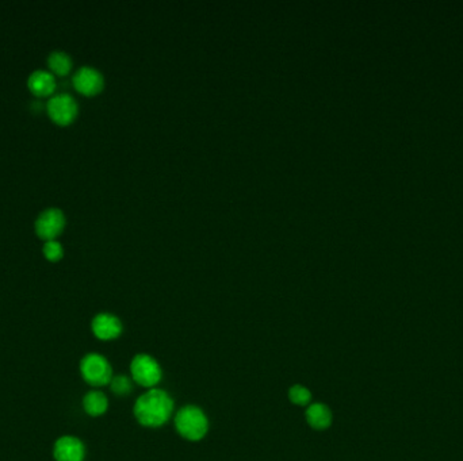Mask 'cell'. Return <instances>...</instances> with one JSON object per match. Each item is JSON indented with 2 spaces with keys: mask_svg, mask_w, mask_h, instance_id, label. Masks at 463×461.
<instances>
[{
  "mask_svg": "<svg viewBox=\"0 0 463 461\" xmlns=\"http://www.w3.org/2000/svg\"><path fill=\"white\" fill-rule=\"evenodd\" d=\"M112 392H115L117 395H126L129 394L131 389V382L126 376H114L110 382Z\"/></svg>",
  "mask_w": 463,
  "mask_h": 461,
  "instance_id": "16",
  "label": "cell"
},
{
  "mask_svg": "<svg viewBox=\"0 0 463 461\" xmlns=\"http://www.w3.org/2000/svg\"><path fill=\"white\" fill-rule=\"evenodd\" d=\"M29 90L39 98L52 95L56 88V81L53 74L45 71H37L29 77Z\"/></svg>",
  "mask_w": 463,
  "mask_h": 461,
  "instance_id": "10",
  "label": "cell"
},
{
  "mask_svg": "<svg viewBox=\"0 0 463 461\" xmlns=\"http://www.w3.org/2000/svg\"><path fill=\"white\" fill-rule=\"evenodd\" d=\"M109 406V401L105 396V394L99 392V391H91L89 392L84 399H83V407L86 410V413L91 417H98L102 415Z\"/></svg>",
  "mask_w": 463,
  "mask_h": 461,
  "instance_id": "12",
  "label": "cell"
},
{
  "mask_svg": "<svg viewBox=\"0 0 463 461\" xmlns=\"http://www.w3.org/2000/svg\"><path fill=\"white\" fill-rule=\"evenodd\" d=\"M65 226V217L58 208L44 211L36 222L38 237L45 241H55Z\"/></svg>",
  "mask_w": 463,
  "mask_h": 461,
  "instance_id": "6",
  "label": "cell"
},
{
  "mask_svg": "<svg viewBox=\"0 0 463 461\" xmlns=\"http://www.w3.org/2000/svg\"><path fill=\"white\" fill-rule=\"evenodd\" d=\"M289 398L294 405L305 406L311 401V391L302 387V386H294V387H292L290 392H289Z\"/></svg>",
  "mask_w": 463,
  "mask_h": 461,
  "instance_id": "14",
  "label": "cell"
},
{
  "mask_svg": "<svg viewBox=\"0 0 463 461\" xmlns=\"http://www.w3.org/2000/svg\"><path fill=\"white\" fill-rule=\"evenodd\" d=\"M44 255L49 261H53V262L61 260L63 255H64L61 243L57 242V241H48L44 246Z\"/></svg>",
  "mask_w": 463,
  "mask_h": 461,
  "instance_id": "15",
  "label": "cell"
},
{
  "mask_svg": "<svg viewBox=\"0 0 463 461\" xmlns=\"http://www.w3.org/2000/svg\"><path fill=\"white\" fill-rule=\"evenodd\" d=\"M172 408L174 403L164 391L150 389L137 399L134 414L144 426H160L167 422Z\"/></svg>",
  "mask_w": 463,
  "mask_h": 461,
  "instance_id": "1",
  "label": "cell"
},
{
  "mask_svg": "<svg viewBox=\"0 0 463 461\" xmlns=\"http://www.w3.org/2000/svg\"><path fill=\"white\" fill-rule=\"evenodd\" d=\"M49 116L57 125H70L77 114V103L68 93H60L48 102Z\"/></svg>",
  "mask_w": 463,
  "mask_h": 461,
  "instance_id": "5",
  "label": "cell"
},
{
  "mask_svg": "<svg viewBox=\"0 0 463 461\" xmlns=\"http://www.w3.org/2000/svg\"><path fill=\"white\" fill-rule=\"evenodd\" d=\"M49 68L57 74V76H67L72 68V60L67 53L63 52H55L49 55L48 58Z\"/></svg>",
  "mask_w": 463,
  "mask_h": 461,
  "instance_id": "13",
  "label": "cell"
},
{
  "mask_svg": "<svg viewBox=\"0 0 463 461\" xmlns=\"http://www.w3.org/2000/svg\"><path fill=\"white\" fill-rule=\"evenodd\" d=\"M84 455V445L74 436L60 437L53 446V456L56 461H83Z\"/></svg>",
  "mask_w": 463,
  "mask_h": 461,
  "instance_id": "7",
  "label": "cell"
},
{
  "mask_svg": "<svg viewBox=\"0 0 463 461\" xmlns=\"http://www.w3.org/2000/svg\"><path fill=\"white\" fill-rule=\"evenodd\" d=\"M306 420L315 429H325L332 422V414L325 405L315 403V405L308 407Z\"/></svg>",
  "mask_w": 463,
  "mask_h": 461,
  "instance_id": "11",
  "label": "cell"
},
{
  "mask_svg": "<svg viewBox=\"0 0 463 461\" xmlns=\"http://www.w3.org/2000/svg\"><path fill=\"white\" fill-rule=\"evenodd\" d=\"M80 372L83 379L95 387L110 385L112 370L109 361L96 353L87 354L80 363Z\"/></svg>",
  "mask_w": 463,
  "mask_h": 461,
  "instance_id": "3",
  "label": "cell"
},
{
  "mask_svg": "<svg viewBox=\"0 0 463 461\" xmlns=\"http://www.w3.org/2000/svg\"><path fill=\"white\" fill-rule=\"evenodd\" d=\"M74 86L79 93L91 96L103 88V76L95 68L83 67L74 74Z\"/></svg>",
  "mask_w": 463,
  "mask_h": 461,
  "instance_id": "8",
  "label": "cell"
},
{
  "mask_svg": "<svg viewBox=\"0 0 463 461\" xmlns=\"http://www.w3.org/2000/svg\"><path fill=\"white\" fill-rule=\"evenodd\" d=\"M178 432L190 441H198L207 432V420L198 407H183L175 418Z\"/></svg>",
  "mask_w": 463,
  "mask_h": 461,
  "instance_id": "2",
  "label": "cell"
},
{
  "mask_svg": "<svg viewBox=\"0 0 463 461\" xmlns=\"http://www.w3.org/2000/svg\"><path fill=\"white\" fill-rule=\"evenodd\" d=\"M130 370L134 382L144 387H153L162 379V369L156 360L147 354H138L133 359Z\"/></svg>",
  "mask_w": 463,
  "mask_h": 461,
  "instance_id": "4",
  "label": "cell"
},
{
  "mask_svg": "<svg viewBox=\"0 0 463 461\" xmlns=\"http://www.w3.org/2000/svg\"><path fill=\"white\" fill-rule=\"evenodd\" d=\"M122 330L121 322L117 316L112 314H98L93 321V332L95 337L103 341H109L117 338Z\"/></svg>",
  "mask_w": 463,
  "mask_h": 461,
  "instance_id": "9",
  "label": "cell"
}]
</instances>
